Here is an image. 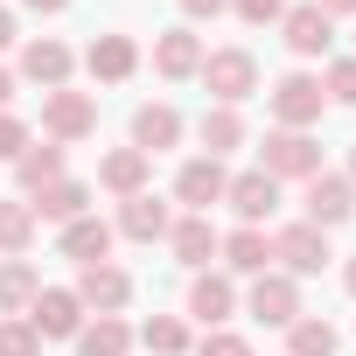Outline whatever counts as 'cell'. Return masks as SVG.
<instances>
[{"label":"cell","mask_w":356,"mask_h":356,"mask_svg":"<svg viewBox=\"0 0 356 356\" xmlns=\"http://www.w3.org/2000/svg\"><path fill=\"white\" fill-rule=\"evenodd\" d=\"M224 8H231V0H182V15H189V22H217Z\"/></svg>","instance_id":"d590c367"},{"label":"cell","mask_w":356,"mask_h":356,"mask_svg":"<svg viewBox=\"0 0 356 356\" xmlns=\"http://www.w3.org/2000/svg\"><path fill=\"white\" fill-rule=\"evenodd\" d=\"M196 77L210 84V98H217V105H245V98L259 91V63H252V49H210Z\"/></svg>","instance_id":"7a4b0ae2"},{"label":"cell","mask_w":356,"mask_h":356,"mask_svg":"<svg viewBox=\"0 0 356 356\" xmlns=\"http://www.w3.org/2000/svg\"><path fill=\"white\" fill-rule=\"evenodd\" d=\"M29 8H35V15H63V8H70V0H29Z\"/></svg>","instance_id":"f35d334b"},{"label":"cell","mask_w":356,"mask_h":356,"mask_svg":"<svg viewBox=\"0 0 356 356\" xmlns=\"http://www.w3.org/2000/svg\"><path fill=\"white\" fill-rule=\"evenodd\" d=\"M259 168L273 175V182H314L321 175V140L314 133H266V154H259Z\"/></svg>","instance_id":"6da1fadb"},{"label":"cell","mask_w":356,"mask_h":356,"mask_svg":"<svg viewBox=\"0 0 356 356\" xmlns=\"http://www.w3.org/2000/svg\"><path fill=\"white\" fill-rule=\"evenodd\" d=\"M189 314H196L203 328H224V321L238 314V286H231L224 273H196V280H189Z\"/></svg>","instance_id":"9a60e30c"},{"label":"cell","mask_w":356,"mask_h":356,"mask_svg":"<svg viewBox=\"0 0 356 356\" xmlns=\"http://www.w3.org/2000/svg\"><path fill=\"white\" fill-rule=\"evenodd\" d=\"M84 307H98V314H119L126 300H133V273H119L112 259H98V266H77V286H70Z\"/></svg>","instance_id":"ba28073f"},{"label":"cell","mask_w":356,"mask_h":356,"mask_svg":"<svg viewBox=\"0 0 356 356\" xmlns=\"http://www.w3.org/2000/svg\"><path fill=\"white\" fill-rule=\"evenodd\" d=\"M147 175H154V161H147V154H140V147H112V154H105V161H98V182H105V189H112V196H119V203H126V196H140V189H147Z\"/></svg>","instance_id":"44dd1931"},{"label":"cell","mask_w":356,"mask_h":356,"mask_svg":"<svg viewBox=\"0 0 356 356\" xmlns=\"http://www.w3.org/2000/svg\"><path fill=\"white\" fill-rule=\"evenodd\" d=\"M22 147H29V126L15 112H0V161H22Z\"/></svg>","instance_id":"e575fe53"},{"label":"cell","mask_w":356,"mask_h":356,"mask_svg":"<svg viewBox=\"0 0 356 356\" xmlns=\"http://www.w3.org/2000/svg\"><path fill=\"white\" fill-rule=\"evenodd\" d=\"M168 245H175V259H182L189 273H203V266L217 259V245H224V231H217L210 217H196V210H189V217H175V224H168Z\"/></svg>","instance_id":"7c38bea8"},{"label":"cell","mask_w":356,"mask_h":356,"mask_svg":"<svg viewBox=\"0 0 356 356\" xmlns=\"http://www.w3.org/2000/svg\"><path fill=\"white\" fill-rule=\"evenodd\" d=\"M8 42H15V15H8V8H0V49H8Z\"/></svg>","instance_id":"ab89813d"},{"label":"cell","mask_w":356,"mask_h":356,"mask_svg":"<svg viewBox=\"0 0 356 356\" xmlns=\"http://www.w3.org/2000/svg\"><path fill=\"white\" fill-rule=\"evenodd\" d=\"M280 29H286V49H293V56H321V49L335 42V22H328V15L314 8V0L286 8V15H280Z\"/></svg>","instance_id":"5bb4252c"},{"label":"cell","mask_w":356,"mask_h":356,"mask_svg":"<svg viewBox=\"0 0 356 356\" xmlns=\"http://www.w3.org/2000/svg\"><path fill=\"white\" fill-rule=\"evenodd\" d=\"M349 189H356V147H349Z\"/></svg>","instance_id":"b9f144b4"},{"label":"cell","mask_w":356,"mask_h":356,"mask_svg":"<svg viewBox=\"0 0 356 356\" xmlns=\"http://www.w3.org/2000/svg\"><path fill=\"white\" fill-rule=\"evenodd\" d=\"M42 293V273L29 259H0V314H29Z\"/></svg>","instance_id":"cb8c5ba5"},{"label":"cell","mask_w":356,"mask_h":356,"mask_svg":"<svg viewBox=\"0 0 356 356\" xmlns=\"http://www.w3.org/2000/svg\"><path fill=\"white\" fill-rule=\"evenodd\" d=\"M15 175H22V189H29V196H35V189H49V182H63V147H56V140H42V147L29 140V147H22V161H15Z\"/></svg>","instance_id":"484cf974"},{"label":"cell","mask_w":356,"mask_h":356,"mask_svg":"<svg viewBox=\"0 0 356 356\" xmlns=\"http://www.w3.org/2000/svg\"><path fill=\"white\" fill-rule=\"evenodd\" d=\"M42 133L56 140V147H70V140H91L98 133V105H91V91H49L42 98Z\"/></svg>","instance_id":"277c9868"},{"label":"cell","mask_w":356,"mask_h":356,"mask_svg":"<svg viewBox=\"0 0 356 356\" xmlns=\"http://www.w3.org/2000/svg\"><path fill=\"white\" fill-rule=\"evenodd\" d=\"M29 328H35L42 342H77V328H84V300H77L70 286H42L35 307H29Z\"/></svg>","instance_id":"8992f818"},{"label":"cell","mask_w":356,"mask_h":356,"mask_svg":"<svg viewBox=\"0 0 356 356\" xmlns=\"http://www.w3.org/2000/svg\"><path fill=\"white\" fill-rule=\"evenodd\" d=\"M133 349V328L119 314H98L91 328H77V356H126Z\"/></svg>","instance_id":"4316f807"},{"label":"cell","mask_w":356,"mask_h":356,"mask_svg":"<svg viewBox=\"0 0 356 356\" xmlns=\"http://www.w3.org/2000/svg\"><path fill=\"white\" fill-rule=\"evenodd\" d=\"M154 70H161L168 84L196 77V70H203V42H196V29H168V35H154Z\"/></svg>","instance_id":"2e32d148"},{"label":"cell","mask_w":356,"mask_h":356,"mask_svg":"<svg viewBox=\"0 0 356 356\" xmlns=\"http://www.w3.org/2000/svg\"><path fill=\"white\" fill-rule=\"evenodd\" d=\"M356 217V189H349V175H314L307 182V224L314 231H335V224H349Z\"/></svg>","instance_id":"9c48e42d"},{"label":"cell","mask_w":356,"mask_h":356,"mask_svg":"<svg viewBox=\"0 0 356 356\" xmlns=\"http://www.w3.org/2000/svg\"><path fill=\"white\" fill-rule=\"evenodd\" d=\"M175 140H182V112H175V105H140L133 112V147L154 161V154H168Z\"/></svg>","instance_id":"7402d4cb"},{"label":"cell","mask_w":356,"mask_h":356,"mask_svg":"<svg viewBox=\"0 0 356 356\" xmlns=\"http://www.w3.org/2000/svg\"><path fill=\"white\" fill-rule=\"evenodd\" d=\"M224 203H231L245 224H266V217L280 210V182H273L266 168H245V175H231V182H224Z\"/></svg>","instance_id":"30bf717a"},{"label":"cell","mask_w":356,"mask_h":356,"mask_svg":"<svg viewBox=\"0 0 356 356\" xmlns=\"http://www.w3.org/2000/svg\"><path fill=\"white\" fill-rule=\"evenodd\" d=\"M84 203H91V189H84V182H70V175H63V182H49V189H35V196H29L35 224H77V217H91Z\"/></svg>","instance_id":"e0dca14e"},{"label":"cell","mask_w":356,"mask_h":356,"mask_svg":"<svg viewBox=\"0 0 356 356\" xmlns=\"http://www.w3.org/2000/svg\"><path fill=\"white\" fill-rule=\"evenodd\" d=\"M35 245V210H29V196L15 203V196H0V252L8 259H22Z\"/></svg>","instance_id":"83f0119b"},{"label":"cell","mask_w":356,"mask_h":356,"mask_svg":"<svg viewBox=\"0 0 356 356\" xmlns=\"http://www.w3.org/2000/svg\"><path fill=\"white\" fill-rule=\"evenodd\" d=\"M196 133H203V154H210V161H224V154L245 147V119H238V105H210Z\"/></svg>","instance_id":"d4e9b609"},{"label":"cell","mask_w":356,"mask_h":356,"mask_svg":"<svg viewBox=\"0 0 356 356\" xmlns=\"http://www.w3.org/2000/svg\"><path fill=\"white\" fill-rule=\"evenodd\" d=\"M273 259L286 266V280H314L335 252H328V231H314V224L300 217V224H286V231L273 238Z\"/></svg>","instance_id":"5b68a950"},{"label":"cell","mask_w":356,"mask_h":356,"mask_svg":"<svg viewBox=\"0 0 356 356\" xmlns=\"http://www.w3.org/2000/svg\"><path fill=\"white\" fill-rule=\"evenodd\" d=\"M224 161H210V154H196V161H182V175H175V196H182L196 217H210V203H224Z\"/></svg>","instance_id":"8fae6325"},{"label":"cell","mask_w":356,"mask_h":356,"mask_svg":"<svg viewBox=\"0 0 356 356\" xmlns=\"http://www.w3.org/2000/svg\"><path fill=\"white\" fill-rule=\"evenodd\" d=\"M63 259H77V266H98V259H112V224L105 217H77V224H63Z\"/></svg>","instance_id":"603a6c76"},{"label":"cell","mask_w":356,"mask_h":356,"mask_svg":"<svg viewBox=\"0 0 356 356\" xmlns=\"http://www.w3.org/2000/svg\"><path fill=\"white\" fill-rule=\"evenodd\" d=\"M22 77L42 84V91H63V84H70V49H63L56 35H35V42L22 49Z\"/></svg>","instance_id":"ac0fdd59"},{"label":"cell","mask_w":356,"mask_h":356,"mask_svg":"<svg viewBox=\"0 0 356 356\" xmlns=\"http://www.w3.org/2000/svg\"><path fill=\"white\" fill-rule=\"evenodd\" d=\"M342 286H349V293H356V259H349V266H342Z\"/></svg>","instance_id":"60d3db41"},{"label":"cell","mask_w":356,"mask_h":356,"mask_svg":"<svg viewBox=\"0 0 356 356\" xmlns=\"http://www.w3.org/2000/svg\"><path fill=\"white\" fill-rule=\"evenodd\" d=\"M314 8H321V15L335 22V15H356V0H314Z\"/></svg>","instance_id":"8d00e7d4"},{"label":"cell","mask_w":356,"mask_h":356,"mask_svg":"<svg viewBox=\"0 0 356 356\" xmlns=\"http://www.w3.org/2000/svg\"><path fill=\"white\" fill-rule=\"evenodd\" d=\"M342 349V335L321 321V314H300L293 328H286V356H335Z\"/></svg>","instance_id":"f1b7e54d"},{"label":"cell","mask_w":356,"mask_h":356,"mask_svg":"<svg viewBox=\"0 0 356 356\" xmlns=\"http://www.w3.org/2000/svg\"><path fill=\"white\" fill-rule=\"evenodd\" d=\"M196 356H252V342H245V335H231V328H210Z\"/></svg>","instance_id":"836d02e7"},{"label":"cell","mask_w":356,"mask_h":356,"mask_svg":"<svg viewBox=\"0 0 356 356\" xmlns=\"http://www.w3.org/2000/svg\"><path fill=\"white\" fill-rule=\"evenodd\" d=\"M168 224H175V217H168V203H161L154 189H140V196H126V203H119V224H112V231H119V238H133V245H154V238H168Z\"/></svg>","instance_id":"4fadbf2b"},{"label":"cell","mask_w":356,"mask_h":356,"mask_svg":"<svg viewBox=\"0 0 356 356\" xmlns=\"http://www.w3.org/2000/svg\"><path fill=\"white\" fill-rule=\"evenodd\" d=\"M245 307H252V321H266V328H293V321H300V286H293L286 273H259L252 293H245Z\"/></svg>","instance_id":"52a82bcc"},{"label":"cell","mask_w":356,"mask_h":356,"mask_svg":"<svg viewBox=\"0 0 356 356\" xmlns=\"http://www.w3.org/2000/svg\"><path fill=\"white\" fill-rule=\"evenodd\" d=\"M231 15H238V22H252V29H266V22H280V15H286V0H231Z\"/></svg>","instance_id":"d6a6232c"},{"label":"cell","mask_w":356,"mask_h":356,"mask_svg":"<svg viewBox=\"0 0 356 356\" xmlns=\"http://www.w3.org/2000/svg\"><path fill=\"white\" fill-rule=\"evenodd\" d=\"M140 342H147L154 356H182V349H189V328L175 321V314H154V321L140 328Z\"/></svg>","instance_id":"f546056e"},{"label":"cell","mask_w":356,"mask_h":356,"mask_svg":"<svg viewBox=\"0 0 356 356\" xmlns=\"http://www.w3.org/2000/svg\"><path fill=\"white\" fill-rule=\"evenodd\" d=\"M321 98H328V105H356V56L328 63V77H321Z\"/></svg>","instance_id":"1f68e13d"},{"label":"cell","mask_w":356,"mask_h":356,"mask_svg":"<svg viewBox=\"0 0 356 356\" xmlns=\"http://www.w3.org/2000/svg\"><path fill=\"white\" fill-rule=\"evenodd\" d=\"M0 356H42V335L29 328V314H8V321H0Z\"/></svg>","instance_id":"4dcf8cb0"},{"label":"cell","mask_w":356,"mask_h":356,"mask_svg":"<svg viewBox=\"0 0 356 356\" xmlns=\"http://www.w3.org/2000/svg\"><path fill=\"white\" fill-rule=\"evenodd\" d=\"M217 259H224L231 273H252V280H259V273H273V238H266L259 224H238V231L217 245Z\"/></svg>","instance_id":"ffe728a7"},{"label":"cell","mask_w":356,"mask_h":356,"mask_svg":"<svg viewBox=\"0 0 356 356\" xmlns=\"http://www.w3.org/2000/svg\"><path fill=\"white\" fill-rule=\"evenodd\" d=\"M321 77H307V70H286L280 84H273V119L286 126V133H307V126H321Z\"/></svg>","instance_id":"3957f363"},{"label":"cell","mask_w":356,"mask_h":356,"mask_svg":"<svg viewBox=\"0 0 356 356\" xmlns=\"http://www.w3.org/2000/svg\"><path fill=\"white\" fill-rule=\"evenodd\" d=\"M8 98H15V70H0V112H8Z\"/></svg>","instance_id":"74e56055"},{"label":"cell","mask_w":356,"mask_h":356,"mask_svg":"<svg viewBox=\"0 0 356 356\" xmlns=\"http://www.w3.org/2000/svg\"><path fill=\"white\" fill-rule=\"evenodd\" d=\"M84 70H91L98 84H126V77L140 70V49H133V35H98V42L84 49Z\"/></svg>","instance_id":"d6986e66"}]
</instances>
